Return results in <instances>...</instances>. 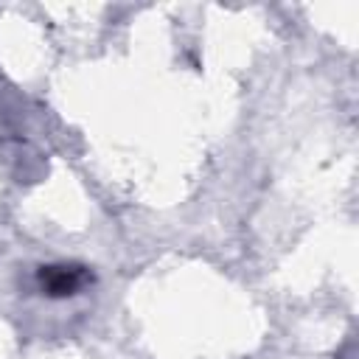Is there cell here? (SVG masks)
<instances>
[{
	"instance_id": "obj_1",
	"label": "cell",
	"mask_w": 359,
	"mask_h": 359,
	"mask_svg": "<svg viewBox=\"0 0 359 359\" xmlns=\"http://www.w3.org/2000/svg\"><path fill=\"white\" fill-rule=\"evenodd\" d=\"M93 280L87 266L79 264H48L36 269V283L48 297H73Z\"/></svg>"
}]
</instances>
